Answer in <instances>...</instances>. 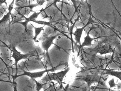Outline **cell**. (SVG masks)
I'll return each mask as SVG.
<instances>
[{
	"label": "cell",
	"instance_id": "1",
	"mask_svg": "<svg viewBox=\"0 0 121 91\" xmlns=\"http://www.w3.org/2000/svg\"><path fill=\"white\" fill-rule=\"evenodd\" d=\"M3 44L5 45H6V47L9 49L12 52V57H13L15 61V65L16 66V74L15 76H13L12 77H16L17 75V71H18V62L21 60L22 59H27L29 58L30 57L33 56H39L41 54L40 52L38 50L37 48L35 49L34 51L29 52L26 54H22L20 52H18V51L16 49V46H13L12 48L8 47L6 44L5 43H3Z\"/></svg>",
	"mask_w": 121,
	"mask_h": 91
},
{
	"label": "cell",
	"instance_id": "2",
	"mask_svg": "<svg viewBox=\"0 0 121 91\" xmlns=\"http://www.w3.org/2000/svg\"><path fill=\"white\" fill-rule=\"evenodd\" d=\"M70 70V67H68L64 71L57 73H47V74L40 81H38L44 87L48 84H51L52 81L57 82L60 85L62 84V81L64 77Z\"/></svg>",
	"mask_w": 121,
	"mask_h": 91
},
{
	"label": "cell",
	"instance_id": "3",
	"mask_svg": "<svg viewBox=\"0 0 121 91\" xmlns=\"http://www.w3.org/2000/svg\"><path fill=\"white\" fill-rule=\"evenodd\" d=\"M64 65V64L63 63H60L59 64L58 66H57L56 67H52V68L49 69H46L44 71H43L41 72H35V73H31L29 72H26L25 70H23V73L21 75H17L16 77H12L13 79V84L14 85V86H15L14 87V89H16V79L19 77L20 76H28L31 79H32V80H35V78H41L42 76H43V74H44V73H48V72H54L55 70H56L57 69V68L59 67H60L61 65Z\"/></svg>",
	"mask_w": 121,
	"mask_h": 91
},
{
	"label": "cell",
	"instance_id": "4",
	"mask_svg": "<svg viewBox=\"0 0 121 91\" xmlns=\"http://www.w3.org/2000/svg\"><path fill=\"white\" fill-rule=\"evenodd\" d=\"M75 80L83 81L86 82L88 87H90L91 84L95 83L103 84V82L101 81L103 78L101 76L97 75H86L85 76H77Z\"/></svg>",
	"mask_w": 121,
	"mask_h": 91
},
{
	"label": "cell",
	"instance_id": "5",
	"mask_svg": "<svg viewBox=\"0 0 121 91\" xmlns=\"http://www.w3.org/2000/svg\"><path fill=\"white\" fill-rule=\"evenodd\" d=\"M88 6H89V13H90V17L88 20V22L86 24H85L81 28H77L76 31L73 33V35L75 36V39L76 40V44L78 43L79 44V46L81 45V36L82 35L83 31L85 29V28L88 25L91 24V23L94 22V21L93 20L91 16L92 15L91 11V6L88 4Z\"/></svg>",
	"mask_w": 121,
	"mask_h": 91
},
{
	"label": "cell",
	"instance_id": "6",
	"mask_svg": "<svg viewBox=\"0 0 121 91\" xmlns=\"http://www.w3.org/2000/svg\"><path fill=\"white\" fill-rule=\"evenodd\" d=\"M44 11V9H43V8L39 12H34V13L30 16V17H29L28 18L26 17L25 18V20L24 22H18L17 23L22 25L24 26L25 28V31L26 32H29L30 30H29L27 28V25L28 24V23L30 22H34V21L36 20V18L38 17V16L40 14H41V13H42Z\"/></svg>",
	"mask_w": 121,
	"mask_h": 91
},
{
	"label": "cell",
	"instance_id": "7",
	"mask_svg": "<svg viewBox=\"0 0 121 91\" xmlns=\"http://www.w3.org/2000/svg\"><path fill=\"white\" fill-rule=\"evenodd\" d=\"M39 6L37 3L36 4H30L28 5H26L24 6H17L14 9L23 16H28L31 12L32 11V9L36 6Z\"/></svg>",
	"mask_w": 121,
	"mask_h": 91
},
{
	"label": "cell",
	"instance_id": "8",
	"mask_svg": "<svg viewBox=\"0 0 121 91\" xmlns=\"http://www.w3.org/2000/svg\"><path fill=\"white\" fill-rule=\"evenodd\" d=\"M96 27H94V26H92L91 27L90 29V30H88V31L87 32V34L86 36L84 38V41L83 42V43H82V44H81V46H79V49L80 50V49L82 48H83V47H84L85 46H93V45L92 44V42L94 40L97 39L99 38L102 37H98L96 38H91L89 35V33L90 32V31L92 30L93 29H96Z\"/></svg>",
	"mask_w": 121,
	"mask_h": 91
},
{
	"label": "cell",
	"instance_id": "9",
	"mask_svg": "<svg viewBox=\"0 0 121 91\" xmlns=\"http://www.w3.org/2000/svg\"><path fill=\"white\" fill-rule=\"evenodd\" d=\"M15 0H13L12 3L9 5L8 8V12L7 13V14L3 17L0 20V27H3V26L6 25L7 22L10 21V16L11 17L12 15V9H14V4Z\"/></svg>",
	"mask_w": 121,
	"mask_h": 91
},
{
	"label": "cell",
	"instance_id": "10",
	"mask_svg": "<svg viewBox=\"0 0 121 91\" xmlns=\"http://www.w3.org/2000/svg\"><path fill=\"white\" fill-rule=\"evenodd\" d=\"M34 22L37 23V24H39L44 25V26H49L55 30L59 31L64 36H67L68 38V36H67V35L65 34L62 31H61V30H60L57 27H56V26H55L50 21L49 22H45V21H36V20H35V21H34Z\"/></svg>",
	"mask_w": 121,
	"mask_h": 91
},
{
	"label": "cell",
	"instance_id": "11",
	"mask_svg": "<svg viewBox=\"0 0 121 91\" xmlns=\"http://www.w3.org/2000/svg\"><path fill=\"white\" fill-rule=\"evenodd\" d=\"M79 21V15L78 16V18H77L76 19H75L74 20V22L73 23V25L71 26H69L68 24V25L67 26V28L69 30V34L70 35V40L71 41V42H72V52L73 53H74L75 52V51H74V41H73V29H74V27H75V24L76 23V22H78Z\"/></svg>",
	"mask_w": 121,
	"mask_h": 91
},
{
	"label": "cell",
	"instance_id": "12",
	"mask_svg": "<svg viewBox=\"0 0 121 91\" xmlns=\"http://www.w3.org/2000/svg\"><path fill=\"white\" fill-rule=\"evenodd\" d=\"M103 70L104 71V72H105V73H103L104 74L114 76L120 79L121 81V71H115L114 70H108L107 69V68Z\"/></svg>",
	"mask_w": 121,
	"mask_h": 91
},
{
	"label": "cell",
	"instance_id": "13",
	"mask_svg": "<svg viewBox=\"0 0 121 91\" xmlns=\"http://www.w3.org/2000/svg\"><path fill=\"white\" fill-rule=\"evenodd\" d=\"M31 25L32 26V27L34 28V29L35 30V35L34 36V37L33 38V39L35 42H36V43L38 42V41H37V36L39 35V34L41 33V31H42V30L44 31V29L43 28L44 26L41 27H36L31 24Z\"/></svg>",
	"mask_w": 121,
	"mask_h": 91
},
{
	"label": "cell",
	"instance_id": "14",
	"mask_svg": "<svg viewBox=\"0 0 121 91\" xmlns=\"http://www.w3.org/2000/svg\"><path fill=\"white\" fill-rule=\"evenodd\" d=\"M58 1H59V0H53V1L50 4H47V6H46V7L45 9H47V8H48L49 7H52V6H54L55 8H57V9L58 10H59L60 12H61V13L62 15H63V16H64V17L65 18H66V17L65 16V15L62 13V11L60 10V9L58 8V7L57 6L56 3H57V2H58Z\"/></svg>",
	"mask_w": 121,
	"mask_h": 91
},
{
	"label": "cell",
	"instance_id": "15",
	"mask_svg": "<svg viewBox=\"0 0 121 91\" xmlns=\"http://www.w3.org/2000/svg\"><path fill=\"white\" fill-rule=\"evenodd\" d=\"M71 0L72 2L73 6L75 9V12H74V14H75L76 12H78V9L79 7L78 6V2H79V0Z\"/></svg>",
	"mask_w": 121,
	"mask_h": 91
},
{
	"label": "cell",
	"instance_id": "16",
	"mask_svg": "<svg viewBox=\"0 0 121 91\" xmlns=\"http://www.w3.org/2000/svg\"><path fill=\"white\" fill-rule=\"evenodd\" d=\"M108 83L110 86V88L115 87L116 86V84L115 83L114 78H112L111 80H110L108 82Z\"/></svg>",
	"mask_w": 121,
	"mask_h": 91
},
{
	"label": "cell",
	"instance_id": "17",
	"mask_svg": "<svg viewBox=\"0 0 121 91\" xmlns=\"http://www.w3.org/2000/svg\"><path fill=\"white\" fill-rule=\"evenodd\" d=\"M50 0H36V2H37V3L39 5V6H42L43 4L45 2H46V1H48Z\"/></svg>",
	"mask_w": 121,
	"mask_h": 91
},
{
	"label": "cell",
	"instance_id": "18",
	"mask_svg": "<svg viewBox=\"0 0 121 91\" xmlns=\"http://www.w3.org/2000/svg\"><path fill=\"white\" fill-rule=\"evenodd\" d=\"M7 0H0V6H1V5L3 3H5L6 5H7L6 1Z\"/></svg>",
	"mask_w": 121,
	"mask_h": 91
},
{
	"label": "cell",
	"instance_id": "19",
	"mask_svg": "<svg viewBox=\"0 0 121 91\" xmlns=\"http://www.w3.org/2000/svg\"><path fill=\"white\" fill-rule=\"evenodd\" d=\"M2 74H0V78L1 76H2ZM0 82H11V83H13V82H10V81H5V80H2V79H0Z\"/></svg>",
	"mask_w": 121,
	"mask_h": 91
},
{
	"label": "cell",
	"instance_id": "20",
	"mask_svg": "<svg viewBox=\"0 0 121 91\" xmlns=\"http://www.w3.org/2000/svg\"><path fill=\"white\" fill-rule=\"evenodd\" d=\"M0 60H1V61H2V62L4 63V64H5V65L6 66V67H8V65L6 64V62L4 61V59H2V58L1 57L0 55Z\"/></svg>",
	"mask_w": 121,
	"mask_h": 91
},
{
	"label": "cell",
	"instance_id": "21",
	"mask_svg": "<svg viewBox=\"0 0 121 91\" xmlns=\"http://www.w3.org/2000/svg\"><path fill=\"white\" fill-rule=\"evenodd\" d=\"M84 0H85L86 1V2L87 3V5H88V2H87V0H81V1H80V5L81 4V3Z\"/></svg>",
	"mask_w": 121,
	"mask_h": 91
},
{
	"label": "cell",
	"instance_id": "22",
	"mask_svg": "<svg viewBox=\"0 0 121 91\" xmlns=\"http://www.w3.org/2000/svg\"><path fill=\"white\" fill-rule=\"evenodd\" d=\"M117 37L119 38V39L120 40V41H121V37H120V36H119L118 35H117Z\"/></svg>",
	"mask_w": 121,
	"mask_h": 91
}]
</instances>
